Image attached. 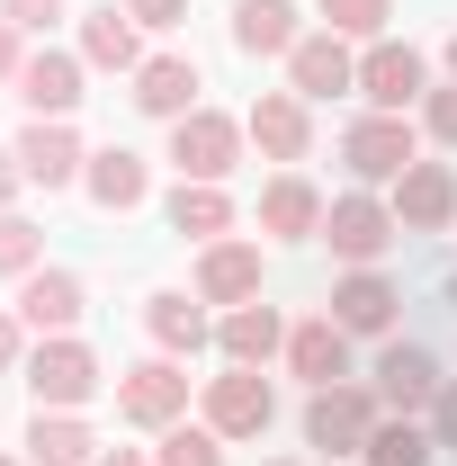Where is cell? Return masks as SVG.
Returning <instances> with one entry per match:
<instances>
[{
	"label": "cell",
	"mask_w": 457,
	"mask_h": 466,
	"mask_svg": "<svg viewBox=\"0 0 457 466\" xmlns=\"http://www.w3.org/2000/svg\"><path fill=\"white\" fill-rule=\"evenodd\" d=\"M27 395H36V412H81L108 377H99V350L90 341H72V332H55V341H36L27 350Z\"/></svg>",
	"instance_id": "1"
},
{
	"label": "cell",
	"mask_w": 457,
	"mask_h": 466,
	"mask_svg": "<svg viewBox=\"0 0 457 466\" xmlns=\"http://www.w3.org/2000/svg\"><path fill=\"white\" fill-rule=\"evenodd\" d=\"M386 421V404H377V386H314L305 395V449H323V458H359L368 449V431Z\"/></svg>",
	"instance_id": "2"
},
{
	"label": "cell",
	"mask_w": 457,
	"mask_h": 466,
	"mask_svg": "<svg viewBox=\"0 0 457 466\" xmlns=\"http://www.w3.org/2000/svg\"><path fill=\"white\" fill-rule=\"evenodd\" d=\"M341 162H350V179H359V188H377V179L395 188V179L412 171V162H421V135H412L403 116L368 108V116H359V126L341 135Z\"/></svg>",
	"instance_id": "3"
},
{
	"label": "cell",
	"mask_w": 457,
	"mask_h": 466,
	"mask_svg": "<svg viewBox=\"0 0 457 466\" xmlns=\"http://www.w3.org/2000/svg\"><path fill=\"white\" fill-rule=\"evenodd\" d=\"M242 116H225V108H188L171 126V162H179V179H216L225 188L233 179V162H242Z\"/></svg>",
	"instance_id": "4"
},
{
	"label": "cell",
	"mask_w": 457,
	"mask_h": 466,
	"mask_svg": "<svg viewBox=\"0 0 457 466\" xmlns=\"http://www.w3.org/2000/svg\"><path fill=\"white\" fill-rule=\"evenodd\" d=\"M179 412H188V368H179V359H135V368H117V421L171 431Z\"/></svg>",
	"instance_id": "5"
},
{
	"label": "cell",
	"mask_w": 457,
	"mask_h": 466,
	"mask_svg": "<svg viewBox=\"0 0 457 466\" xmlns=\"http://www.w3.org/2000/svg\"><path fill=\"white\" fill-rule=\"evenodd\" d=\"M395 233H403L395 207H386V198H368V188H341V198L323 207V242L341 251L350 269H377V251H386Z\"/></svg>",
	"instance_id": "6"
},
{
	"label": "cell",
	"mask_w": 457,
	"mask_h": 466,
	"mask_svg": "<svg viewBox=\"0 0 457 466\" xmlns=\"http://www.w3.org/2000/svg\"><path fill=\"white\" fill-rule=\"evenodd\" d=\"M242 135L260 144V162L296 171V162L314 153V108H305L296 90H260V99H251V116H242Z\"/></svg>",
	"instance_id": "7"
},
{
	"label": "cell",
	"mask_w": 457,
	"mask_h": 466,
	"mask_svg": "<svg viewBox=\"0 0 457 466\" xmlns=\"http://www.w3.org/2000/svg\"><path fill=\"white\" fill-rule=\"evenodd\" d=\"M269 412H279V395H269L260 368H225V377H207V431H216V440H260Z\"/></svg>",
	"instance_id": "8"
},
{
	"label": "cell",
	"mask_w": 457,
	"mask_h": 466,
	"mask_svg": "<svg viewBox=\"0 0 457 466\" xmlns=\"http://www.w3.org/2000/svg\"><path fill=\"white\" fill-rule=\"evenodd\" d=\"M359 99L386 108V116H403L412 99H431V63L412 55V46H395V36H377V46L359 55Z\"/></svg>",
	"instance_id": "9"
},
{
	"label": "cell",
	"mask_w": 457,
	"mask_h": 466,
	"mask_svg": "<svg viewBox=\"0 0 457 466\" xmlns=\"http://www.w3.org/2000/svg\"><path fill=\"white\" fill-rule=\"evenodd\" d=\"M9 153H18V171H27V188H72V179L90 171V153H81L72 116H27V135H18Z\"/></svg>",
	"instance_id": "10"
},
{
	"label": "cell",
	"mask_w": 457,
	"mask_h": 466,
	"mask_svg": "<svg viewBox=\"0 0 457 466\" xmlns=\"http://www.w3.org/2000/svg\"><path fill=\"white\" fill-rule=\"evenodd\" d=\"M287 90L314 108V99H341V90H359V55H350V36H332V27H314L296 55H287Z\"/></svg>",
	"instance_id": "11"
},
{
	"label": "cell",
	"mask_w": 457,
	"mask_h": 466,
	"mask_svg": "<svg viewBox=\"0 0 457 466\" xmlns=\"http://www.w3.org/2000/svg\"><path fill=\"white\" fill-rule=\"evenodd\" d=\"M81 72H90L81 55H55V46H36V55L18 63L9 99H18L27 116H72V108H81Z\"/></svg>",
	"instance_id": "12"
},
{
	"label": "cell",
	"mask_w": 457,
	"mask_h": 466,
	"mask_svg": "<svg viewBox=\"0 0 457 466\" xmlns=\"http://www.w3.org/2000/svg\"><path fill=\"white\" fill-rule=\"evenodd\" d=\"M386 207H395L403 233H449L457 225V171H449V162H412V171L395 179Z\"/></svg>",
	"instance_id": "13"
},
{
	"label": "cell",
	"mask_w": 457,
	"mask_h": 466,
	"mask_svg": "<svg viewBox=\"0 0 457 466\" xmlns=\"http://www.w3.org/2000/svg\"><path fill=\"white\" fill-rule=\"evenodd\" d=\"M198 296L207 305H260V242H198Z\"/></svg>",
	"instance_id": "14"
},
{
	"label": "cell",
	"mask_w": 457,
	"mask_h": 466,
	"mask_svg": "<svg viewBox=\"0 0 457 466\" xmlns=\"http://www.w3.org/2000/svg\"><path fill=\"white\" fill-rule=\"evenodd\" d=\"M440 386H449V377H440V359L421 341H386V359H377V404L386 412H431Z\"/></svg>",
	"instance_id": "15"
},
{
	"label": "cell",
	"mask_w": 457,
	"mask_h": 466,
	"mask_svg": "<svg viewBox=\"0 0 457 466\" xmlns=\"http://www.w3.org/2000/svg\"><path fill=\"white\" fill-rule=\"evenodd\" d=\"M81 305H90V288H81L72 269H27V279H18V323H27L36 341L72 332V323H81Z\"/></svg>",
	"instance_id": "16"
},
{
	"label": "cell",
	"mask_w": 457,
	"mask_h": 466,
	"mask_svg": "<svg viewBox=\"0 0 457 466\" xmlns=\"http://www.w3.org/2000/svg\"><path fill=\"white\" fill-rule=\"evenodd\" d=\"M198 90H207L198 81V55H144V72H135V108L162 116V126H179L188 108H207Z\"/></svg>",
	"instance_id": "17"
},
{
	"label": "cell",
	"mask_w": 457,
	"mask_h": 466,
	"mask_svg": "<svg viewBox=\"0 0 457 466\" xmlns=\"http://www.w3.org/2000/svg\"><path fill=\"white\" fill-rule=\"evenodd\" d=\"M287 377H305V386H341L350 377V332L332 323V314L287 323Z\"/></svg>",
	"instance_id": "18"
},
{
	"label": "cell",
	"mask_w": 457,
	"mask_h": 466,
	"mask_svg": "<svg viewBox=\"0 0 457 466\" xmlns=\"http://www.w3.org/2000/svg\"><path fill=\"white\" fill-rule=\"evenodd\" d=\"M144 332H153V350H162V359H198V350L216 341V323H207V296L188 288H162L153 296V305H144Z\"/></svg>",
	"instance_id": "19"
},
{
	"label": "cell",
	"mask_w": 457,
	"mask_h": 466,
	"mask_svg": "<svg viewBox=\"0 0 457 466\" xmlns=\"http://www.w3.org/2000/svg\"><path fill=\"white\" fill-rule=\"evenodd\" d=\"M216 350H225V368H269V359H287L279 305H233L225 323H216Z\"/></svg>",
	"instance_id": "20"
},
{
	"label": "cell",
	"mask_w": 457,
	"mask_h": 466,
	"mask_svg": "<svg viewBox=\"0 0 457 466\" xmlns=\"http://www.w3.org/2000/svg\"><path fill=\"white\" fill-rule=\"evenodd\" d=\"M395 305H403V296L386 288V279H377V269H350L341 288H332V305H323V314H332V323H341L350 341H368V332H395Z\"/></svg>",
	"instance_id": "21"
},
{
	"label": "cell",
	"mask_w": 457,
	"mask_h": 466,
	"mask_svg": "<svg viewBox=\"0 0 457 466\" xmlns=\"http://www.w3.org/2000/svg\"><path fill=\"white\" fill-rule=\"evenodd\" d=\"M296 18H305L296 0H233V46H242V55H279L287 63L296 46H305Z\"/></svg>",
	"instance_id": "22"
},
{
	"label": "cell",
	"mask_w": 457,
	"mask_h": 466,
	"mask_svg": "<svg viewBox=\"0 0 457 466\" xmlns=\"http://www.w3.org/2000/svg\"><path fill=\"white\" fill-rule=\"evenodd\" d=\"M260 233H279V242L323 233V198H314V179H305V171H279L269 188H260Z\"/></svg>",
	"instance_id": "23"
},
{
	"label": "cell",
	"mask_w": 457,
	"mask_h": 466,
	"mask_svg": "<svg viewBox=\"0 0 457 466\" xmlns=\"http://www.w3.org/2000/svg\"><path fill=\"white\" fill-rule=\"evenodd\" d=\"M27 466H99V431L81 412H36L27 421Z\"/></svg>",
	"instance_id": "24"
},
{
	"label": "cell",
	"mask_w": 457,
	"mask_h": 466,
	"mask_svg": "<svg viewBox=\"0 0 457 466\" xmlns=\"http://www.w3.org/2000/svg\"><path fill=\"white\" fill-rule=\"evenodd\" d=\"M81 188L108 207V216H126V207H144L153 198V171H144V153H126V144H108V153H90V171H81Z\"/></svg>",
	"instance_id": "25"
},
{
	"label": "cell",
	"mask_w": 457,
	"mask_h": 466,
	"mask_svg": "<svg viewBox=\"0 0 457 466\" xmlns=\"http://www.w3.org/2000/svg\"><path fill=\"white\" fill-rule=\"evenodd\" d=\"M81 63H99V72H144V36H135V18H126L117 0L81 18Z\"/></svg>",
	"instance_id": "26"
},
{
	"label": "cell",
	"mask_w": 457,
	"mask_h": 466,
	"mask_svg": "<svg viewBox=\"0 0 457 466\" xmlns=\"http://www.w3.org/2000/svg\"><path fill=\"white\" fill-rule=\"evenodd\" d=\"M162 216H171V233H188V242H225L233 233V198L216 188V179H179Z\"/></svg>",
	"instance_id": "27"
},
{
	"label": "cell",
	"mask_w": 457,
	"mask_h": 466,
	"mask_svg": "<svg viewBox=\"0 0 457 466\" xmlns=\"http://www.w3.org/2000/svg\"><path fill=\"white\" fill-rule=\"evenodd\" d=\"M440 458V440L412 421V412H386L377 431H368V449H359V466H431Z\"/></svg>",
	"instance_id": "28"
},
{
	"label": "cell",
	"mask_w": 457,
	"mask_h": 466,
	"mask_svg": "<svg viewBox=\"0 0 457 466\" xmlns=\"http://www.w3.org/2000/svg\"><path fill=\"white\" fill-rule=\"evenodd\" d=\"M314 18H323L332 36H359V46H377V36H386V18H395V0H314Z\"/></svg>",
	"instance_id": "29"
},
{
	"label": "cell",
	"mask_w": 457,
	"mask_h": 466,
	"mask_svg": "<svg viewBox=\"0 0 457 466\" xmlns=\"http://www.w3.org/2000/svg\"><path fill=\"white\" fill-rule=\"evenodd\" d=\"M153 466H225V440H216L207 421H171L162 449H153Z\"/></svg>",
	"instance_id": "30"
},
{
	"label": "cell",
	"mask_w": 457,
	"mask_h": 466,
	"mask_svg": "<svg viewBox=\"0 0 457 466\" xmlns=\"http://www.w3.org/2000/svg\"><path fill=\"white\" fill-rule=\"evenodd\" d=\"M27 269H46V233L27 216H0V279H27Z\"/></svg>",
	"instance_id": "31"
},
{
	"label": "cell",
	"mask_w": 457,
	"mask_h": 466,
	"mask_svg": "<svg viewBox=\"0 0 457 466\" xmlns=\"http://www.w3.org/2000/svg\"><path fill=\"white\" fill-rule=\"evenodd\" d=\"M63 9H72V0H0V18H9L18 36H46V27H55Z\"/></svg>",
	"instance_id": "32"
},
{
	"label": "cell",
	"mask_w": 457,
	"mask_h": 466,
	"mask_svg": "<svg viewBox=\"0 0 457 466\" xmlns=\"http://www.w3.org/2000/svg\"><path fill=\"white\" fill-rule=\"evenodd\" d=\"M421 135H431V144H457V81L421 99Z\"/></svg>",
	"instance_id": "33"
},
{
	"label": "cell",
	"mask_w": 457,
	"mask_h": 466,
	"mask_svg": "<svg viewBox=\"0 0 457 466\" xmlns=\"http://www.w3.org/2000/svg\"><path fill=\"white\" fill-rule=\"evenodd\" d=\"M126 18H135V27H179L188 0H126Z\"/></svg>",
	"instance_id": "34"
},
{
	"label": "cell",
	"mask_w": 457,
	"mask_h": 466,
	"mask_svg": "<svg viewBox=\"0 0 457 466\" xmlns=\"http://www.w3.org/2000/svg\"><path fill=\"white\" fill-rule=\"evenodd\" d=\"M18 368H27V323L0 314V377H18Z\"/></svg>",
	"instance_id": "35"
},
{
	"label": "cell",
	"mask_w": 457,
	"mask_h": 466,
	"mask_svg": "<svg viewBox=\"0 0 457 466\" xmlns=\"http://www.w3.org/2000/svg\"><path fill=\"white\" fill-rule=\"evenodd\" d=\"M431 440L457 449V386H440V404H431Z\"/></svg>",
	"instance_id": "36"
},
{
	"label": "cell",
	"mask_w": 457,
	"mask_h": 466,
	"mask_svg": "<svg viewBox=\"0 0 457 466\" xmlns=\"http://www.w3.org/2000/svg\"><path fill=\"white\" fill-rule=\"evenodd\" d=\"M18 188H27V171H18V153L0 144V216H9V198H18Z\"/></svg>",
	"instance_id": "37"
},
{
	"label": "cell",
	"mask_w": 457,
	"mask_h": 466,
	"mask_svg": "<svg viewBox=\"0 0 457 466\" xmlns=\"http://www.w3.org/2000/svg\"><path fill=\"white\" fill-rule=\"evenodd\" d=\"M18 63H27V55H18V27L0 18V81H18Z\"/></svg>",
	"instance_id": "38"
},
{
	"label": "cell",
	"mask_w": 457,
	"mask_h": 466,
	"mask_svg": "<svg viewBox=\"0 0 457 466\" xmlns=\"http://www.w3.org/2000/svg\"><path fill=\"white\" fill-rule=\"evenodd\" d=\"M99 466H153L144 449H99Z\"/></svg>",
	"instance_id": "39"
},
{
	"label": "cell",
	"mask_w": 457,
	"mask_h": 466,
	"mask_svg": "<svg viewBox=\"0 0 457 466\" xmlns=\"http://www.w3.org/2000/svg\"><path fill=\"white\" fill-rule=\"evenodd\" d=\"M449 81H457V27H449Z\"/></svg>",
	"instance_id": "40"
},
{
	"label": "cell",
	"mask_w": 457,
	"mask_h": 466,
	"mask_svg": "<svg viewBox=\"0 0 457 466\" xmlns=\"http://www.w3.org/2000/svg\"><path fill=\"white\" fill-rule=\"evenodd\" d=\"M449 305H457V269H449Z\"/></svg>",
	"instance_id": "41"
},
{
	"label": "cell",
	"mask_w": 457,
	"mask_h": 466,
	"mask_svg": "<svg viewBox=\"0 0 457 466\" xmlns=\"http://www.w3.org/2000/svg\"><path fill=\"white\" fill-rule=\"evenodd\" d=\"M269 466H296V458H269Z\"/></svg>",
	"instance_id": "42"
},
{
	"label": "cell",
	"mask_w": 457,
	"mask_h": 466,
	"mask_svg": "<svg viewBox=\"0 0 457 466\" xmlns=\"http://www.w3.org/2000/svg\"><path fill=\"white\" fill-rule=\"evenodd\" d=\"M0 466H18V458H0Z\"/></svg>",
	"instance_id": "43"
}]
</instances>
